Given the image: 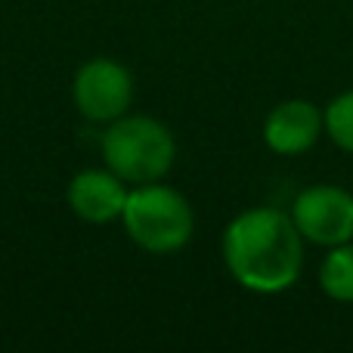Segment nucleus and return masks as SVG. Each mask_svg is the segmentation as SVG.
<instances>
[{
    "mask_svg": "<svg viewBox=\"0 0 353 353\" xmlns=\"http://www.w3.org/2000/svg\"><path fill=\"white\" fill-rule=\"evenodd\" d=\"M323 112H325V137L341 152L353 155V87L338 93Z\"/></svg>",
    "mask_w": 353,
    "mask_h": 353,
    "instance_id": "nucleus-9",
    "label": "nucleus"
},
{
    "mask_svg": "<svg viewBox=\"0 0 353 353\" xmlns=\"http://www.w3.org/2000/svg\"><path fill=\"white\" fill-rule=\"evenodd\" d=\"M121 223L137 248L149 254H176L195 232V211L180 189L155 180L130 186Z\"/></svg>",
    "mask_w": 353,
    "mask_h": 353,
    "instance_id": "nucleus-3",
    "label": "nucleus"
},
{
    "mask_svg": "<svg viewBox=\"0 0 353 353\" xmlns=\"http://www.w3.org/2000/svg\"><path fill=\"white\" fill-rule=\"evenodd\" d=\"M304 236L292 214L282 208H248L226 223L220 254L236 279L251 294H282L298 285L304 273Z\"/></svg>",
    "mask_w": 353,
    "mask_h": 353,
    "instance_id": "nucleus-1",
    "label": "nucleus"
},
{
    "mask_svg": "<svg viewBox=\"0 0 353 353\" xmlns=\"http://www.w3.org/2000/svg\"><path fill=\"white\" fill-rule=\"evenodd\" d=\"M325 134V112L310 99H282L263 118V143L270 152L294 159L310 152Z\"/></svg>",
    "mask_w": 353,
    "mask_h": 353,
    "instance_id": "nucleus-6",
    "label": "nucleus"
},
{
    "mask_svg": "<svg viewBox=\"0 0 353 353\" xmlns=\"http://www.w3.org/2000/svg\"><path fill=\"white\" fill-rule=\"evenodd\" d=\"M128 192L130 186L118 174H112L109 168L105 171L87 168V171H78L68 180L65 201L84 223L105 226L121 217L124 205H128Z\"/></svg>",
    "mask_w": 353,
    "mask_h": 353,
    "instance_id": "nucleus-7",
    "label": "nucleus"
},
{
    "mask_svg": "<svg viewBox=\"0 0 353 353\" xmlns=\"http://www.w3.org/2000/svg\"><path fill=\"white\" fill-rule=\"evenodd\" d=\"M72 97L78 112L90 124H112L128 115L134 103V74L109 56L87 59L72 81Z\"/></svg>",
    "mask_w": 353,
    "mask_h": 353,
    "instance_id": "nucleus-5",
    "label": "nucleus"
},
{
    "mask_svg": "<svg viewBox=\"0 0 353 353\" xmlns=\"http://www.w3.org/2000/svg\"><path fill=\"white\" fill-rule=\"evenodd\" d=\"M292 220L304 242L332 248L353 242V192L335 183H313L292 201Z\"/></svg>",
    "mask_w": 353,
    "mask_h": 353,
    "instance_id": "nucleus-4",
    "label": "nucleus"
},
{
    "mask_svg": "<svg viewBox=\"0 0 353 353\" xmlns=\"http://www.w3.org/2000/svg\"><path fill=\"white\" fill-rule=\"evenodd\" d=\"M103 159L128 186L165 180L176 161V140L152 115H121L103 130Z\"/></svg>",
    "mask_w": 353,
    "mask_h": 353,
    "instance_id": "nucleus-2",
    "label": "nucleus"
},
{
    "mask_svg": "<svg viewBox=\"0 0 353 353\" xmlns=\"http://www.w3.org/2000/svg\"><path fill=\"white\" fill-rule=\"evenodd\" d=\"M319 288L335 304H353V242L325 248L319 261Z\"/></svg>",
    "mask_w": 353,
    "mask_h": 353,
    "instance_id": "nucleus-8",
    "label": "nucleus"
}]
</instances>
